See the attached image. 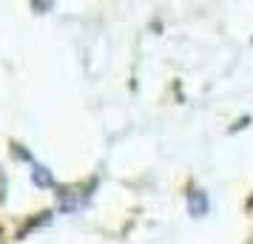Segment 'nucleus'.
I'll list each match as a JSON object with an SVG mask.
<instances>
[{"mask_svg":"<svg viewBox=\"0 0 253 244\" xmlns=\"http://www.w3.org/2000/svg\"><path fill=\"white\" fill-rule=\"evenodd\" d=\"M188 210H191V216H205L208 213V196L202 190H194L188 196Z\"/></svg>","mask_w":253,"mask_h":244,"instance_id":"f257e3e1","label":"nucleus"},{"mask_svg":"<svg viewBox=\"0 0 253 244\" xmlns=\"http://www.w3.org/2000/svg\"><path fill=\"white\" fill-rule=\"evenodd\" d=\"M35 182H37V185H51V176L43 174V168H37V171H35Z\"/></svg>","mask_w":253,"mask_h":244,"instance_id":"f03ea898","label":"nucleus"}]
</instances>
